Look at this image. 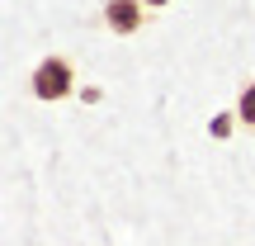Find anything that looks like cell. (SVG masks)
<instances>
[{"label": "cell", "instance_id": "4", "mask_svg": "<svg viewBox=\"0 0 255 246\" xmlns=\"http://www.w3.org/2000/svg\"><path fill=\"white\" fill-rule=\"evenodd\" d=\"M241 119L237 114H218V119H213V137H232V128H237Z\"/></svg>", "mask_w": 255, "mask_h": 246}, {"label": "cell", "instance_id": "2", "mask_svg": "<svg viewBox=\"0 0 255 246\" xmlns=\"http://www.w3.org/2000/svg\"><path fill=\"white\" fill-rule=\"evenodd\" d=\"M100 19H104L109 33L132 38V33H142V24H146V0H104Z\"/></svg>", "mask_w": 255, "mask_h": 246}, {"label": "cell", "instance_id": "3", "mask_svg": "<svg viewBox=\"0 0 255 246\" xmlns=\"http://www.w3.org/2000/svg\"><path fill=\"white\" fill-rule=\"evenodd\" d=\"M237 119H241L246 133H255V81L241 85V95H237Z\"/></svg>", "mask_w": 255, "mask_h": 246}, {"label": "cell", "instance_id": "5", "mask_svg": "<svg viewBox=\"0 0 255 246\" xmlns=\"http://www.w3.org/2000/svg\"><path fill=\"white\" fill-rule=\"evenodd\" d=\"M161 5H170V0H146V9H161Z\"/></svg>", "mask_w": 255, "mask_h": 246}, {"label": "cell", "instance_id": "1", "mask_svg": "<svg viewBox=\"0 0 255 246\" xmlns=\"http://www.w3.org/2000/svg\"><path fill=\"white\" fill-rule=\"evenodd\" d=\"M28 90H33L43 104L66 100V95L76 90V66H71V57H62V52L43 57V62L33 66V76H28Z\"/></svg>", "mask_w": 255, "mask_h": 246}]
</instances>
